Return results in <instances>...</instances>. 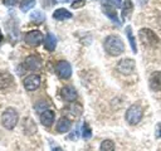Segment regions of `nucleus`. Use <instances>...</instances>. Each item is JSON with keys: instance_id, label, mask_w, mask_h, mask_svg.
I'll return each instance as SVG.
<instances>
[{"instance_id": "obj_9", "label": "nucleus", "mask_w": 161, "mask_h": 151, "mask_svg": "<svg viewBox=\"0 0 161 151\" xmlns=\"http://www.w3.org/2000/svg\"><path fill=\"white\" fill-rule=\"evenodd\" d=\"M24 67L29 70H38L42 67V58L39 55H29L24 60Z\"/></svg>"}, {"instance_id": "obj_1", "label": "nucleus", "mask_w": 161, "mask_h": 151, "mask_svg": "<svg viewBox=\"0 0 161 151\" xmlns=\"http://www.w3.org/2000/svg\"><path fill=\"white\" fill-rule=\"evenodd\" d=\"M103 48L104 50L112 55V57H117L121 55L125 52V44L122 42V39L118 35H108L104 42H103Z\"/></svg>"}, {"instance_id": "obj_8", "label": "nucleus", "mask_w": 161, "mask_h": 151, "mask_svg": "<svg viewBox=\"0 0 161 151\" xmlns=\"http://www.w3.org/2000/svg\"><path fill=\"white\" fill-rule=\"evenodd\" d=\"M40 81H42L40 79V76H38V74H30V76H28L23 81V84H24V88L26 91L33 92V91H35L40 86Z\"/></svg>"}, {"instance_id": "obj_23", "label": "nucleus", "mask_w": 161, "mask_h": 151, "mask_svg": "<svg viewBox=\"0 0 161 151\" xmlns=\"http://www.w3.org/2000/svg\"><path fill=\"white\" fill-rule=\"evenodd\" d=\"M92 136V130H91V127L87 125V123H83V127H82V137L84 138V140H87V138H89Z\"/></svg>"}, {"instance_id": "obj_22", "label": "nucleus", "mask_w": 161, "mask_h": 151, "mask_svg": "<svg viewBox=\"0 0 161 151\" xmlns=\"http://www.w3.org/2000/svg\"><path fill=\"white\" fill-rule=\"evenodd\" d=\"M30 19H31L34 23H42V21L44 20V15H43V13H42V11L35 10V11H33V13H31Z\"/></svg>"}, {"instance_id": "obj_14", "label": "nucleus", "mask_w": 161, "mask_h": 151, "mask_svg": "<svg viewBox=\"0 0 161 151\" xmlns=\"http://www.w3.org/2000/svg\"><path fill=\"white\" fill-rule=\"evenodd\" d=\"M14 83V77L8 73V72H3L0 73V89H6L10 86H13Z\"/></svg>"}, {"instance_id": "obj_29", "label": "nucleus", "mask_w": 161, "mask_h": 151, "mask_svg": "<svg viewBox=\"0 0 161 151\" xmlns=\"http://www.w3.org/2000/svg\"><path fill=\"white\" fill-rule=\"evenodd\" d=\"M52 151H63V150H62L60 147H53V150H52Z\"/></svg>"}, {"instance_id": "obj_4", "label": "nucleus", "mask_w": 161, "mask_h": 151, "mask_svg": "<svg viewBox=\"0 0 161 151\" xmlns=\"http://www.w3.org/2000/svg\"><path fill=\"white\" fill-rule=\"evenodd\" d=\"M142 116H143V109L140 104H131L127 111H126V121L128 125H137L141 120H142Z\"/></svg>"}, {"instance_id": "obj_12", "label": "nucleus", "mask_w": 161, "mask_h": 151, "mask_svg": "<svg viewBox=\"0 0 161 151\" xmlns=\"http://www.w3.org/2000/svg\"><path fill=\"white\" fill-rule=\"evenodd\" d=\"M54 118H55V113H54V111H52L49 108L40 113V122L45 127H50L54 122Z\"/></svg>"}, {"instance_id": "obj_17", "label": "nucleus", "mask_w": 161, "mask_h": 151, "mask_svg": "<svg viewBox=\"0 0 161 151\" xmlns=\"http://www.w3.org/2000/svg\"><path fill=\"white\" fill-rule=\"evenodd\" d=\"M72 16H73L72 13L64 8H59V9L54 10V13H53V18L55 20H65V19H70Z\"/></svg>"}, {"instance_id": "obj_25", "label": "nucleus", "mask_w": 161, "mask_h": 151, "mask_svg": "<svg viewBox=\"0 0 161 151\" xmlns=\"http://www.w3.org/2000/svg\"><path fill=\"white\" fill-rule=\"evenodd\" d=\"M47 106H48V103H47V102H39V103H36V104H35V109H36V111H39V112H40V111L43 112V111L48 109V108H47Z\"/></svg>"}, {"instance_id": "obj_28", "label": "nucleus", "mask_w": 161, "mask_h": 151, "mask_svg": "<svg viewBox=\"0 0 161 151\" xmlns=\"http://www.w3.org/2000/svg\"><path fill=\"white\" fill-rule=\"evenodd\" d=\"M155 136H156V138H160V137H161V122H160V123H157V126H156Z\"/></svg>"}, {"instance_id": "obj_10", "label": "nucleus", "mask_w": 161, "mask_h": 151, "mask_svg": "<svg viewBox=\"0 0 161 151\" xmlns=\"http://www.w3.org/2000/svg\"><path fill=\"white\" fill-rule=\"evenodd\" d=\"M77 91L74 89V87L72 86H64L62 89H60V97L62 99H64L65 102H74L77 99Z\"/></svg>"}, {"instance_id": "obj_20", "label": "nucleus", "mask_w": 161, "mask_h": 151, "mask_svg": "<svg viewBox=\"0 0 161 151\" xmlns=\"http://www.w3.org/2000/svg\"><path fill=\"white\" fill-rule=\"evenodd\" d=\"M99 151H114V143L111 140H104L102 141L99 146Z\"/></svg>"}, {"instance_id": "obj_19", "label": "nucleus", "mask_w": 161, "mask_h": 151, "mask_svg": "<svg viewBox=\"0 0 161 151\" xmlns=\"http://www.w3.org/2000/svg\"><path fill=\"white\" fill-rule=\"evenodd\" d=\"M126 35H127V39H128V42H130V45H131V48H132V52H133V53H137L136 39H135V36H133V33H132V28H131L130 25L126 28Z\"/></svg>"}, {"instance_id": "obj_24", "label": "nucleus", "mask_w": 161, "mask_h": 151, "mask_svg": "<svg viewBox=\"0 0 161 151\" xmlns=\"http://www.w3.org/2000/svg\"><path fill=\"white\" fill-rule=\"evenodd\" d=\"M86 5V0H75V1H73L72 3V8L73 9H78V8H82V6H84Z\"/></svg>"}, {"instance_id": "obj_3", "label": "nucleus", "mask_w": 161, "mask_h": 151, "mask_svg": "<svg viewBox=\"0 0 161 151\" xmlns=\"http://www.w3.org/2000/svg\"><path fill=\"white\" fill-rule=\"evenodd\" d=\"M138 38L145 47H156L160 43L157 34L148 28H141L138 30Z\"/></svg>"}, {"instance_id": "obj_27", "label": "nucleus", "mask_w": 161, "mask_h": 151, "mask_svg": "<svg viewBox=\"0 0 161 151\" xmlns=\"http://www.w3.org/2000/svg\"><path fill=\"white\" fill-rule=\"evenodd\" d=\"M3 3H4L6 6H15V5L19 3V0H3Z\"/></svg>"}, {"instance_id": "obj_7", "label": "nucleus", "mask_w": 161, "mask_h": 151, "mask_svg": "<svg viewBox=\"0 0 161 151\" xmlns=\"http://www.w3.org/2000/svg\"><path fill=\"white\" fill-rule=\"evenodd\" d=\"M55 73L62 79H68L72 76V67L67 60H59L55 64Z\"/></svg>"}, {"instance_id": "obj_15", "label": "nucleus", "mask_w": 161, "mask_h": 151, "mask_svg": "<svg viewBox=\"0 0 161 151\" xmlns=\"http://www.w3.org/2000/svg\"><path fill=\"white\" fill-rule=\"evenodd\" d=\"M102 10H103V13H104L113 23L121 24V21L118 20V16H117V11L114 10V8H113L112 5H106V4H103V5H102Z\"/></svg>"}, {"instance_id": "obj_30", "label": "nucleus", "mask_w": 161, "mask_h": 151, "mask_svg": "<svg viewBox=\"0 0 161 151\" xmlns=\"http://www.w3.org/2000/svg\"><path fill=\"white\" fill-rule=\"evenodd\" d=\"M1 40H3V34H1V31H0V44H1Z\"/></svg>"}, {"instance_id": "obj_2", "label": "nucleus", "mask_w": 161, "mask_h": 151, "mask_svg": "<svg viewBox=\"0 0 161 151\" xmlns=\"http://www.w3.org/2000/svg\"><path fill=\"white\" fill-rule=\"evenodd\" d=\"M19 121V113L15 108L8 107L1 115V125L6 130H13Z\"/></svg>"}, {"instance_id": "obj_16", "label": "nucleus", "mask_w": 161, "mask_h": 151, "mask_svg": "<svg viewBox=\"0 0 161 151\" xmlns=\"http://www.w3.org/2000/svg\"><path fill=\"white\" fill-rule=\"evenodd\" d=\"M57 47V38L54 34L52 33H48L44 38V48L48 50V52H53Z\"/></svg>"}, {"instance_id": "obj_6", "label": "nucleus", "mask_w": 161, "mask_h": 151, "mask_svg": "<svg viewBox=\"0 0 161 151\" xmlns=\"http://www.w3.org/2000/svg\"><path fill=\"white\" fill-rule=\"evenodd\" d=\"M24 40L30 47H38L42 42H44V36L40 30H30L25 34Z\"/></svg>"}, {"instance_id": "obj_18", "label": "nucleus", "mask_w": 161, "mask_h": 151, "mask_svg": "<svg viewBox=\"0 0 161 151\" xmlns=\"http://www.w3.org/2000/svg\"><path fill=\"white\" fill-rule=\"evenodd\" d=\"M132 10H133V4H132V1H131V0H125L123 4H122V19L125 20L126 18L131 16Z\"/></svg>"}, {"instance_id": "obj_26", "label": "nucleus", "mask_w": 161, "mask_h": 151, "mask_svg": "<svg viewBox=\"0 0 161 151\" xmlns=\"http://www.w3.org/2000/svg\"><path fill=\"white\" fill-rule=\"evenodd\" d=\"M102 1L106 5H113V6H119L121 5V0H102Z\"/></svg>"}, {"instance_id": "obj_5", "label": "nucleus", "mask_w": 161, "mask_h": 151, "mask_svg": "<svg viewBox=\"0 0 161 151\" xmlns=\"http://www.w3.org/2000/svg\"><path fill=\"white\" fill-rule=\"evenodd\" d=\"M135 67H136V63L133 59L131 58H123L121 59L117 65H116V69L121 73V74H125V76H130L135 72Z\"/></svg>"}, {"instance_id": "obj_11", "label": "nucleus", "mask_w": 161, "mask_h": 151, "mask_svg": "<svg viewBox=\"0 0 161 151\" xmlns=\"http://www.w3.org/2000/svg\"><path fill=\"white\" fill-rule=\"evenodd\" d=\"M148 86L152 91H161V70L153 72L148 78Z\"/></svg>"}, {"instance_id": "obj_21", "label": "nucleus", "mask_w": 161, "mask_h": 151, "mask_svg": "<svg viewBox=\"0 0 161 151\" xmlns=\"http://www.w3.org/2000/svg\"><path fill=\"white\" fill-rule=\"evenodd\" d=\"M35 0H20V9L23 11H28L31 8H34Z\"/></svg>"}, {"instance_id": "obj_13", "label": "nucleus", "mask_w": 161, "mask_h": 151, "mask_svg": "<svg viewBox=\"0 0 161 151\" xmlns=\"http://www.w3.org/2000/svg\"><path fill=\"white\" fill-rule=\"evenodd\" d=\"M70 127H72V122L67 117H60L57 122V132H59V133L68 132L70 130Z\"/></svg>"}]
</instances>
